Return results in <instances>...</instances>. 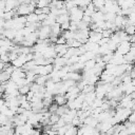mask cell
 Returning <instances> with one entry per match:
<instances>
[{
	"label": "cell",
	"instance_id": "8992f818",
	"mask_svg": "<svg viewBox=\"0 0 135 135\" xmlns=\"http://www.w3.org/2000/svg\"><path fill=\"white\" fill-rule=\"evenodd\" d=\"M70 21V16L69 14H62V15H58L56 17V22H58L59 24H62L64 22Z\"/></svg>",
	"mask_w": 135,
	"mask_h": 135
},
{
	"label": "cell",
	"instance_id": "6da1fadb",
	"mask_svg": "<svg viewBox=\"0 0 135 135\" xmlns=\"http://www.w3.org/2000/svg\"><path fill=\"white\" fill-rule=\"evenodd\" d=\"M83 9H81L80 7L78 6H74L73 8H71L69 11V16H70V20L71 21H75V22H78L82 19L83 17Z\"/></svg>",
	"mask_w": 135,
	"mask_h": 135
},
{
	"label": "cell",
	"instance_id": "7a4b0ae2",
	"mask_svg": "<svg viewBox=\"0 0 135 135\" xmlns=\"http://www.w3.org/2000/svg\"><path fill=\"white\" fill-rule=\"evenodd\" d=\"M131 44H132V43H131L130 41H121V42L117 45L115 52L118 53V54H120V55H126L127 53L130 52Z\"/></svg>",
	"mask_w": 135,
	"mask_h": 135
},
{
	"label": "cell",
	"instance_id": "8fae6325",
	"mask_svg": "<svg viewBox=\"0 0 135 135\" xmlns=\"http://www.w3.org/2000/svg\"><path fill=\"white\" fill-rule=\"evenodd\" d=\"M42 103H43V107L44 108H47L53 103V97H44L42 99Z\"/></svg>",
	"mask_w": 135,
	"mask_h": 135
},
{
	"label": "cell",
	"instance_id": "9c48e42d",
	"mask_svg": "<svg viewBox=\"0 0 135 135\" xmlns=\"http://www.w3.org/2000/svg\"><path fill=\"white\" fill-rule=\"evenodd\" d=\"M11 79V74L7 73L6 71H1L0 72V82H6Z\"/></svg>",
	"mask_w": 135,
	"mask_h": 135
},
{
	"label": "cell",
	"instance_id": "5bb4252c",
	"mask_svg": "<svg viewBox=\"0 0 135 135\" xmlns=\"http://www.w3.org/2000/svg\"><path fill=\"white\" fill-rule=\"evenodd\" d=\"M40 135H49V134H47V133H45V132H42Z\"/></svg>",
	"mask_w": 135,
	"mask_h": 135
},
{
	"label": "cell",
	"instance_id": "ac0fdd59",
	"mask_svg": "<svg viewBox=\"0 0 135 135\" xmlns=\"http://www.w3.org/2000/svg\"><path fill=\"white\" fill-rule=\"evenodd\" d=\"M128 135H131V134H128Z\"/></svg>",
	"mask_w": 135,
	"mask_h": 135
},
{
	"label": "cell",
	"instance_id": "30bf717a",
	"mask_svg": "<svg viewBox=\"0 0 135 135\" xmlns=\"http://www.w3.org/2000/svg\"><path fill=\"white\" fill-rule=\"evenodd\" d=\"M26 17V22L27 23H34V22H38V16L35 13H31L28 14Z\"/></svg>",
	"mask_w": 135,
	"mask_h": 135
},
{
	"label": "cell",
	"instance_id": "3957f363",
	"mask_svg": "<svg viewBox=\"0 0 135 135\" xmlns=\"http://www.w3.org/2000/svg\"><path fill=\"white\" fill-rule=\"evenodd\" d=\"M68 45L64 44H55V51L57 53V56H64L68 51Z\"/></svg>",
	"mask_w": 135,
	"mask_h": 135
},
{
	"label": "cell",
	"instance_id": "ba28073f",
	"mask_svg": "<svg viewBox=\"0 0 135 135\" xmlns=\"http://www.w3.org/2000/svg\"><path fill=\"white\" fill-rule=\"evenodd\" d=\"M18 91H19V94H21V95H26V94L31 91V83L24 84V85H22V86H19V88H18Z\"/></svg>",
	"mask_w": 135,
	"mask_h": 135
},
{
	"label": "cell",
	"instance_id": "52a82bcc",
	"mask_svg": "<svg viewBox=\"0 0 135 135\" xmlns=\"http://www.w3.org/2000/svg\"><path fill=\"white\" fill-rule=\"evenodd\" d=\"M96 64V60L93 58V59H90V60H86L84 62V69L83 71H86V70H92Z\"/></svg>",
	"mask_w": 135,
	"mask_h": 135
},
{
	"label": "cell",
	"instance_id": "5b68a950",
	"mask_svg": "<svg viewBox=\"0 0 135 135\" xmlns=\"http://www.w3.org/2000/svg\"><path fill=\"white\" fill-rule=\"evenodd\" d=\"M62 33V30H61V26L58 22H55L52 26H51V35H54V36H57L59 37Z\"/></svg>",
	"mask_w": 135,
	"mask_h": 135
},
{
	"label": "cell",
	"instance_id": "9a60e30c",
	"mask_svg": "<svg viewBox=\"0 0 135 135\" xmlns=\"http://www.w3.org/2000/svg\"><path fill=\"white\" fill-rule=\"evenodd\" d=\"M133 64H134V66H135V59H134V61H133Z\"/></svg>",
	"mask_w": 135,
	"mask_h": 135
},
{
	"label": "cell",
	"instance_id": "4fadbf2b",
	"mask_svg": "<svg viewBox=\"0 0 135 135\" xmlns=\"http://www.w3.org/2000/svg\"><path fill=\"white\" fill-rule=\"evenodd\" d=\"M127 120H129L131 122H135V111H132V113L130 114V116L128 117Z\"/></svg>",
	"mask_w": 135,
	"mask_h": 135
},
{
	"label": "cell",
	"instance_id": "277c9868",
	"mask_svg": "<svg viewBox=\"0 0 135 135\" xmlns=\"http://www.w3.org/2000/svg\"><path fill=\"white\" fill-rule=\"evenodd\" d=\"M54 102L57 103L58 105H64L68 102V99L65 97V95L63 94H56L54 97Z\"/></svg>",
	"mask_w": 135,
	"mask_h": 135
},
{
	"label": "cell",
	"instance_id": "e0dca14e",
	"mask_svg": "<svg viewBox=\"0 0 135 135\" xmlns=\"http://www.w3.org/2000/svg\"><path fill=\"white\" fill-rule=\"evenodd\" d=\"M54 135H58V134H54Z\"/></svg>",
	"mask_w": 135,
	"mask_h": 135
},
{
	"label": "cell",
	"instance_id": "7c38bea8",
	"mask_svg": "<svg viewBox=\"0 0 135 135\" xmlns=\"http://www.w3.org/2000/svg\"><path fill=\"white\" fill-rule=\"evenodd\" d=\"M59 118H60V116H59L58 114H56V113H52L51 116H50V124H54V123H56V122L59 120Z\"/></svg>",
	"mask_w": 135,
	"mask_h": 135
},
{
	"label": "cell",
	"instance_id": "2e32d148",
	"mask_svg": "<svg viewBox=\"0 0 135 135\" xmlns=\"http://www.w3.org/2000/svg\"><path fill=\"white\" fill-rule=\"evenodd\" d=\"M1 126H2V124H1V122H0V127H1Z\"/></svg>",
	"mask_w": 135,
	"mask_h": 135
}]
</instances>
